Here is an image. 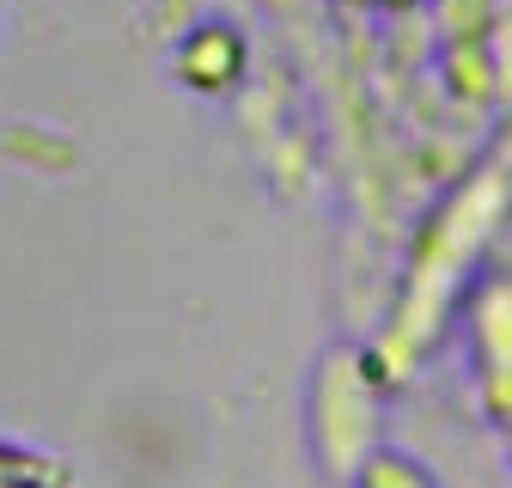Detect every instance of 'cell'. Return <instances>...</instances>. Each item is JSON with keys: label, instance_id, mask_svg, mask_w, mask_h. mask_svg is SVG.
I'll return each mask as SVG.
<instances>
[{"label": "cell", "instance_id": "obj_1", "mask_svg": "<svg viewBox=\"0 0 512 488\" xmlns=\"http://www.w3.org/2000/svg\"><path fill=\"white\" fill-rule=\"evenodd\" d=\"M360 488H439V482L415 458H403V452H372L360 464Z\"/></svg>", "mask_w": 512, "mask_h": 488}]
</instances>
